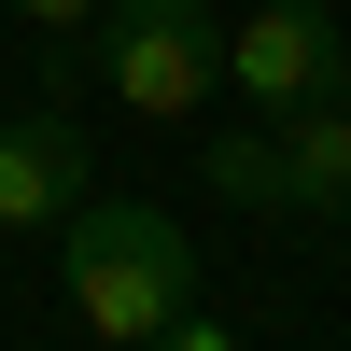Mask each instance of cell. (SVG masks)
I'll return each mask as SVG.
<instances>
[{
    "label": "cell",
    "instance_id": "277c9868",
    "mask_svg": "<svg viewBox=\"0 0 351 351\" xmlns=\"http://www.w3.org/2000/svg\"><path fill=\"white\" fill-rule=\"evenodd\" d=\"M84 155H99V141H84L56 99L14 112V127H0V239H56V225H71L84 197H99V183H84Z\"/></svg>",
    "mask_w": 351,
    "mask_h": 351
},
{
    "label": "cell",
    "instance_id": "52a82bcc",
    "mask_svg": "<svg viewBox=\"0 0 351 351\" xmlns=\"http://www.w3.org/2000/svg\"><path fill=\"white\" fill-rule=\"evenodd\" d=\"M0 14L28 28L43 56H84V28H99V0H0Z\"/></svg>",
    "mask_w": 351,
    "mask_h": 351
},
{
    "label": "cell",
    "instance_id": "7a4b0ae2",
    "mask_svg": "<svg viewBox=\"0 0 351 351\" xmlns=\"http://www.w3.org/2000/svg\"><path fill=\"white\" fill-rule=\"evenodd\" d=\"M84 71H99V99L127 127H197L211 84H225V14L211 0H99Z\"/></svg>",
    "mask_w": 351,
    "mask_h": 351
},
{
    "label": "cell",
    "instance_id": "ba28073f",
    "mask_svg": "<svg viewBox=\"0 0 351 351\" xmlns=\"http://www.w3.org/2000/svg\"><path fill=\"white\" fill-rule=\"evenodd\" d=\"M0 253H14V239H0Z\"/></svg>",
    "mask_w": 351,
    "mask_h": 351
},
{
    "label": "cell",
    "instance_id": "5b68a950",
    "mask_svg": "<svg viewBox=\"0 0 351 351\" xmlns=\"http://www.w3.org/2000/svg\"><path fill=\"white\" fill-rule=\"evenodd\" d=\"M267 211H309V225H351V99H309V112H267Z\"/></svg>",
    "mask_w": 351,
    "mask_h": 351
},
{
    "label": "cell",
    "instance_id": "8992f818",
    "mask_svg": "<svg viewBox=\"0 0 351 351\" xmlns=\"http://www.w3.org/2000/svg\"><path fill=\"white\" fill-rule=\"evenodd\" d=\"M197 183H211L225 211H267V112H253V127H197Z\"/></svg>",
    "mask_w": 351,
    "mask_h": 351
},
{
    "label": "cell",
    "instance_id": "3957f363",
    "mask_svg": "<svg viewBox=\"0 0 351 351\" xmlns=\"http://www.w3.org/2000/svg\"><path fill=\"white\" fill-rule=\"evenodd\" d=\"M225 84L253 112H309V99H351V28L324 0H267V14L225 28Z\"/></svg>",
    "mask_w": 351,
    "mask_h": 351
},
{
    "label": "cell",
    "instance_id": "6da1fadb",
    "mask_svg": "<svg viewBox=\"0 0 351 351\" xmlns=\"http://www.w3.org/2000/svg\"><path fill=\"white\" fill-rule=\"evenodd\" d=\"M56 295H71V324L99 351H169L183 309H197L183 211H155V197H84V211L56 225Z\"/></svg>",
    "mask_w": 351,
    "mask_h": 351
}]
</instances>
